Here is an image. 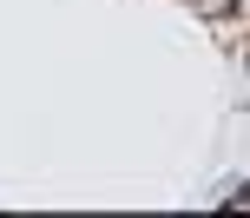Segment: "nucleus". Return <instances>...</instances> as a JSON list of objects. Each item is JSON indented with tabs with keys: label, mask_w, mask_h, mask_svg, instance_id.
Wrapping results in <instances>:
<instances>
[{
	"label": "nucleus",
	"mask_w": 250,
	"mask_h": 218,
	"mask_svg": "<svg viewBox=\"0 0 250 218\" xmlns=\"http://www.w3.org/2000/svg\"><path fill=\"white\" fill-rule=\"evenodd\" d=\"M237 198H244V205H250V185H244V192H237Z\"/></svg>",
	"instance_id": "f03ea898"
},
{
	"label": "nucleus",
	"mask_w": 250,
	"mask_h": 218,
	"mask_svg": "<svg viewBox=\"0 0 250 218\" xmlns=\"http://www.w3.org/2000/svg\"><path fill=\"white\" fill-rule=\"evenodd\" d=\"M230 20H237V33H250V0H244L237 13H230Z\"/></svg>",
	"instance_id": "f257e3e1"
}]
</instances>
